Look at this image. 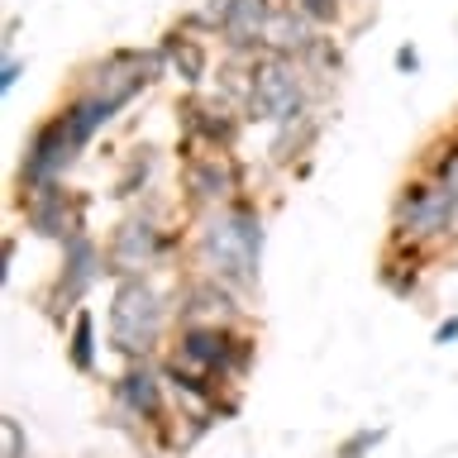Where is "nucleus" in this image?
I'll return each mask as SVG.
<instances>
[{
  "instance_id": "24",
  "label": "nucleus",
  "mask_w": 458,
  "mask_h": 458,
  "mask_svg": "<svg viewBox=\"0 0 458 458\" xmlns=\"http://www.w3.org/2000/svg\"><path fill=\"white\" fill-rule=\"evenodd\" d=\"M435 344H458V315H449V320L435 325Z\"/></svg>"
},
{
  "instance_id": "8",
  "label": "nucleus",
  "mask_w": 458,
  "mask_h": 458,
  "mask_svg": "<svg viewBox=\"0 0 458 458\" xmlns=\"http://www.w3.org/2000/svg\"><path fill=\"white\" fill-rule=\"evenodd\" d=\"M177 415V401H172L167 372L157 358L148 363H124L120 377L110 382V425L114 429H134V435H163V425Z\"/></svg>"
},
{
  "instance_id": "14",
  "label": "nucleus",
  "mask_w": 458,
  "mask_h": 458,
  "mask_svg": "<svg viewBox=\"0 0 458 458\" xmlns=\"http://www.w3.org/2000/svg\"><path fill=\"white\" fill-rule=\"evenodd\" d=\"M172 296H177V325H243L249 320V301L234 286L200 277V272H182Z\"/></svg>"
},
{
  "instance_id": "13",
  "label": "nucleus",
  "mask_w": 458,
  "mask_h": 458,
  "mask_svg": "<svg viewBox=\"0 0 458 458\" xmlns=\"http://www.w3.org/2000/svg\"><path fill=\"white\" fill-rule=\"evenodd\" d=\"M157 53H163L172 81H182L186 91H206V81H210V72H215V34L196 20V10L182 14V20H172L163 29Z\"/></svg>"
},
{
  "instance_id": "18",
  "label": "nucleus",
  "mask_w": 458,
  "mask_h": 458,
  "mask_svg": "<svg viewBox=\"0 0 458 458\" xmlns=\"http://www.w3.org/2000/svg\"><path fill=\"white\" fill-rule=\"evenodd\" d=\"M63 349H67V368L81 372V377H91L96 363H100V335H96V310H91V306H81V310L67 320Z\"/></svg>"
},
{
  "instance_id": "11",
  "label": "nucleus",
  "mask_w": 458,
  "mask_h": 458,
  "mask_svg": "<svg viewBox=\"0 0 458 458\" xmlns=\"http://www.w3.org/2000/svg\"><path fill=\"white\" fill-rule=\"evenodd\" d=\"M81 157H86V148L72 139L63 114L48 110L34 129H29V139L20 148V163H14V191H34V186H48V182H67Z\"/></svg>"
},
{
  "instance_id": "5",
  "label": "nucleus",
  "mask_w": 458,
  "mask_h": 458,
  "mask_svg": "<svg viewBox=\"0 0 458 458\" xmlns=\"http://www.w3.org/2000/svg\"><path fill=\"white\" fill-rule=\"evenodd\" d=\"M163 77H167V63L157 53V43L153 48H106V53H91L86 63H77L67 91H81V96L100 100V106H110L114 114H124Z\"/></svg>"
},
{
  "instance_id": "21",
  "label": "nucleus",
  "mask_w": 458,
  "mask_h": 458,
  "mask_svg": "<svg viewBox=\"0 0 458 458\" xmlns=\"http://www.w3.org/2000/svg\"><path fill=\"white\" fill-rule=\"evenodd\" d=\"M0 454L5 458H29V435H24L20 415H5V420H0Z\"/></svg>"
},
{
  "instance_id": "15",
  "label": "nucleus",
  "mask_w": 458,
  "mask_h": 458,
  "mask_svg": "<svg viewBox=\"0 0 458 458\" xmlns=\"http://www.w3.org/2000/svg\"><path fill=\"white\" fill-rule=\"evenodd\" d=\"M329 34V29H320L310 20L306 10L296 5V0H277V14H272V24H267V43H263V53H277V57H306L315 43H320Z\"/></svg>"
},
{
  "instance_id": "6",
  "label": "nucleus",
  "mask_w": 458,
  "mask_h": 458,
  "mask_svg": "<svg viewBox=\"0 0 458 458\" xmlns=\"http://www.w3.org/2000/svg\"><path fill=\"white\" fill-rule=\"evenodd\" d=\"M320 86L296 57H277V53H263L249 63V91H243V114L249 124H263V129H277L286 120L306 110H320Z\"/></svg>"
},
{
  "instance_id": "17",
  "label": "nucleus",
  "mask_w": 458,
  "mask_h": 458,
  "mask_svg": "<svg viewBox=\"0 0 458 458\" xmlns=\"http://www.w3.org/2000/svg\"><path fill=\"white\" fill-rule=\"evenodd\" d=\"M157 167H163V157H157L153 143H134V148H124V157L114 163L110 196L114 200H143L153 191V182H157Z\"/></svg>"
},
{
  "instance_id": "16",
  "label": "nucleus",
  "mask_w": 458,
  "mask_h": 458,
  "mask_svg": "<svg viewBox=\"0 0 458 458\" xmlns=\"http://www.w3.org/2000/svg\"><path fill=\"white\" fill-rule=\"evenodd\" d=\"M320 134H325L320 110H306V114H296V120L267 129V163L272 167H296V157H310L315 153Z\"/></svg>"
},
{
  "instance_id": "12",
  "label": "nucleus",
  "mask_w": 458,
  "mask_h": 458,
  "mask_svg": "<svg viewBox=\"0 0 458 458\" xmlns=\"http://www.w3.org/2000/svg\"><path fill=\"white\" fill-rule=\"evenodd\" d=\"M243 129H249L243 106H234V100L220 96V91H186L177 100L182 148H225V153H239Z\"/></svg>"
},
{
  "instance_id": "9",
  "label": "nucleus",
  "mask_w": 458,
  "mask_h": 458,
  "mask_svg": "<svg viewBox=\"0 0 458 458\" xmlns=\"http://www.w3.org/2000/svg\"><path fill=\"white\" fill-rule=\"evenodd\" d=\"M177 191H182L186 215L243 200L249 196V163L239 153H225V148H182Z\"/></svg>"
},
{
  "instance_id": "1",
  "label": "nucleus",
  "mask_w": 458,
  "mask_h": 458,
  "mask_svg": "<svg viewBox=\"0 0 458 458\" xmlns=\"http://www.w3.org/2000/svg\"><path fill=\"white\" fill-rule=\"evenodd\" d=\"M263 253H267V215L253 196L186 215L182 272L215 277V282L234 286L243 301H253L258 282H263Z\"/></svg>"
},
{
  "instance_id": "3",
  "label": "nucleus",
  "mask_w": 458,
  "mask_h": 458,
  "mask_svg": "<svg viewBox=\"0 0 458 458\" xmlns=\"http://www.w3.org/2000/svg\"><path fill=\"white\" fill-rule=\"evenodd\" d=\"M186 258V229L163 206L139 200L129 206L106 234V272L110 282L124 277H157V272H182Z\"/></svg>"
},
{
  "instance_id": "23",
  "label": "nucleus",
  "mask_w": 458,
  "mask_h": 458,
  "mask_svg": "<svg viewBox=\"0 0 458 458\" xmlns=\"http://www.w3.org/2000/svg\"><path fill=\"white\" fill-rule=\"evenodd\" d=\"M392 63H396V72H406V77H411V72H420V53H415V48H411V43H401V48H396V57H392Z\"/></svg>"
},
{
  "instance_id": "20",
  "label": "nucleus",
  "mask_w": 458,
  "mask_h": 458,
  "mask_svg": "<svg viewBox=\"0 0 458 458\" xmlns=\"http://www.w3.org/2000/svg\"><path fill=\"white\" fill-rule=\"evenodd\" d=\"M296 5L306 10L320 29H329V34H335V29L344 24V10H349V0H296Z\"/></svg>"
},
{
  "instance_id": "22",
  "label": "nucleus",
  "mask_w": 458,
  "mask_h": 458,
  "mask_svg": "<svg viewBox=\"0 0 458 458\" xmlns=\"http://www.w3.org/2000/svg\"><path fill=\"white\" fill-rule=\"evenodd\" d=\"M20 77H24V57L20 53H10L5 48V57H0V91H14V86H20Z\"/></svg>"
},
{
  "instance_id": "19",
  "label": "nucleus",
  "mask_w": 458,
  "mask_h": 458,
  "mask_svg": "<svg viewBox=\"0 0 458 458\" xmlns=\"http://www.w3.org/2000/svg\"><path fill=\"white\" fill-rule=\"evenodd\" d=\"M386 439V425H363V429H353V435H344L335 444V458H372V449Z\"/></svg>"
},
{
  "instance_id": "7",
  "label": "nucleus",
  "mask_w": 458,
  "mask_h": 458,
  "mask_svg": "<svg viewBox=\"0 0 458 458\" xmlns=\"http://www.w3.org/2000/svg\"><path fill=\"white\" fill-rule=\"evenodd\" d=\"M106 239H96L91 229L77 239H67L63 249H57V267L48 286L38 292V310L48 315L57 329H67V320L86 306V296L96 292L100 282H106Z\"/></svg>"
},
{
  "instance_id": "4",
  "label": "nucleus",
  "mask_w": 458,
  "mask_h": 458,
  "mask_svg": "<svg viewBox=\"0 0 458 458\" xmlns=\"http://www.w3.org/2000/svg\"><path fill=\"white\" fill-rule=\"evenodd\" d=\"M392 234L386 243H406V249H425V253H444L449 243H458V196L444 182L415 172L396 186L392 196Z\"/></svg>"
},
{
  "instance_id": "2",
  "label": "nucleus",
  "mask_w": 458,
  "mask_h": 458,
  "mask_svg": "<svg viewBox=\"0 0 458 458\" xmlns=\"http://www.w3.org/2000/svg\"><path fill=\"white\" fill-rule=\"evenodd\" d=\"M177 335V296L153 277H124L110 282V310H106V349L124 363H148L163 358Z\"/></svg>"
},
{
  "instance_id": "10",
  "label": "nucleus",
  "mask_w": 458,
  "mask_h": 458,
  "mask_svg": "<svg viewBox=\"0 0 458 458\" xmlns=\"http://www.w3.org/2000/svg\"><path fill=\"white\" fill-rule=\"evenodd\" d=\"M10 206H14V215H20L24 234L48 239V243H57V249H63L67 239H77V234L91 229V200L67 182H48V186H34V191H14Z\"/></svg>"
}]
</instances>
